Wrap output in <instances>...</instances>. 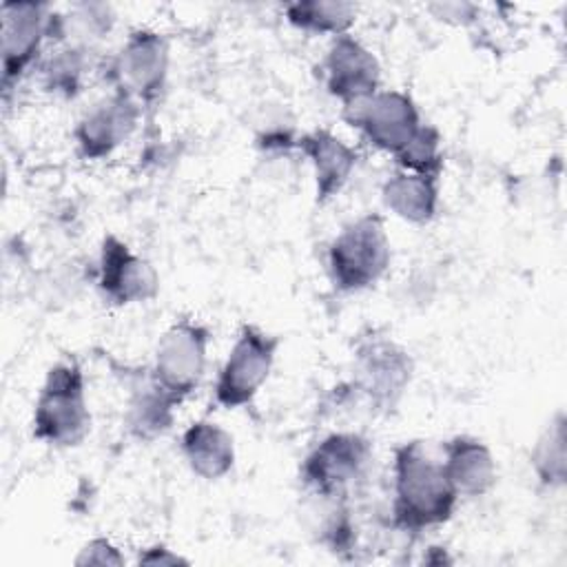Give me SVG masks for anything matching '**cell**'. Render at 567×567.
Wrapping results in <instances>:
<instances>
[{
	"label": "cell",
	"mask_w": 567,
	"mask_h": 567,
	"mask_svg": "<svg viewBox=\"0 0 567 567\" xmlns=\"http://www.w3.org/2000/svg\"><path fill=\"white\" fill-rule=\"evenodd\" d=\"M394 162L399 171L439 179L443 171L441 133L430 124H421L412 140L394 155Z\"/></svg>",
	"instance_id": "23"
},
{
	"label": "cell",
	"mask_w": 567,
	"mask_h": 567,
	"mask_svg": "<svg viewBox=\"0 0 567 567\" xmlns=\"http://www.w3.org/2000/svg\"><path fill=\"white\" fill-rule=\"evenodd\" d=\"M113 11L102 2H84L71 7L66 16H51L49 38L60 44L91 49L97 40H102L113 27Z\"/></svg>",
	"instance_id": "19"
},
{
	"label": "cell",
	"mask_w": 567,
	"mask_h": 567,
	"mask_svg": "<svg viewBox=\"0 0 567 567\" xmlns=\"http://www.w3.org/2000/svg\"><path fill=\"white\" fill-rule=\"evenodd\" d=\"M567 434H565V416L558 412L549 425L543 430L538 441L534 443L529 463L540 481V485L554 489L563 487L567 478Z\"/></svg>",
	"instance_id": "21"
},
{
	"label": "cell",
	"mask_w": 567,
	"mask_h": 567,
	"mask_svg": "<svg viewBox=\"0 0 567 567\" xmlns=\"http://www.w3.org/2000/svg\"><path fill=\"white\" fill-rule=\"evenodd\" d=\"M295 146L312 166L317 202L326 204L337 197L357 166V151L328 128H315L301 135Z\"/></svg>",
	"instance_id": "14"
},
{
	"label": "cell",
	"mask_w": 567,
	"mask_h": 567,
	"mask_svg": "<svg viewBox=\"0 0 567 567\" xmlns=\"http://www.w3.org/2000/svg\"><path fill=\"white\" fill-rule=\"evenodd\" d=\"M210 332L195 319H177L155 346L151 379L179 403L195 392L206 370Z\"/></svg>",
	"instance_id": "7"
},
{
	"label": "cell",
	"mask_w": 567,
	"mask_h": 567,
	"mask_svg": "<svg viewBox=\"0 0 567 567\" xmlns=\"http://www.w3.org/2000/svg\"><path fill=\"white\" fill-rule=\"evenodd\" d=\"M142 109L144 106L135 97L120 89H113L89 106L73 131L80 157L97 162L115 153L137 128Z\"/></svg>",
	"instance_id": "11"
},
{
	"label": "cell",
	"mask_w": 567,
	"mask_h": 567,
	"mask_svg": "<svg viewBox=\"0 0 567 567\" xmlns=\"http://www.w3.org/2000/svg\"><path fill=\"white\" fill-rule=\"evenodd\" d=\"M51 9L44 2H4L2 18V91L4 95L24 78L49 40Z\"/></svg>",
	"instance_id": "10"
},
{
	"label": "cell",
	"mask_w": 567,
	"mask_h": 567,
	"mask_svg": "<svg viewBox=\"0 0 567 567\" xmlns=\"http://www.w3.org/2000/svg\"><path fill=\"white\" fill-rule=\"evenodd\" d=\"M33 436L51 447H75L91 430L86 381L75 359L55 363L33 405Z\"/></svg>",
	"instance_id": "2"
},
{
	"label": "cell",
	"mask_w": 567,
	"mask_h": 567,
	"mask_svg": "<svg viewBox=\"0 0 567 567\" xmlns=\"http://www.w3.org/2000/svg\"><path fill=\"white\" fill-rule=\"evenodd\" d=\"M95 286L104 301L113 306H133L157 297L159 277L144 257L128 248L126 241L106 235L100 246Z\"/></svg>",
	"instance_id": "12"
},
{
	"label": "cell",
	"mask_w": 567,
	"mask_h": 567,
	"mask_svg": "<svg viewBox=\"0 0 567 567\" xmlns=\"http://www.w3.org/2000/svg\"><path fill=\"white\" fill-rule=\"evenodd\" d=\"M277 348L279 339L275 334H268L255 323H244L224 365L219 368L213 390L215 403L226 410L248 405L268 381L277 359Z\"/></svg>",
	"instance_id": "5"
},
{
	"label": "cell",
	"mask_w": 567,
	"mask_h": 567,
	"mask_svg": "<svg viewBox=\"0 0 567 567\" xmlns=\"http://www.w3.org/2000/svg\"><path fill=\"white\" fill-rule=\"evenodd\" d=\"M177 399L164 392L148 374V381L135 388L128 410H126V427L140 441H153L171 430Z\"/></svg>",
	"instance_id": "18"
},
{
	"label": "cell",
	"mask_w": 567,
	"mask_h": 567,
	"mask_svg": "<svg viewBox=\"0 0 567 567\" xmlns=\"http://www.w3.org/2000/svg\"><path fill=\"white\" fill-rule=\"evenodd\" d=\"M343 120L374 148L392 157L412 140L423 124L414 100L403 91H377L374 95L341 109Z\"/></svg>",
	"instance_id": "8"
},
{
	"label": "cell",
	"mask_w": 567,
	"mask_h": 567,
	"mask_svg": "<svg viewBox=\"0 0 567 567\" xmlns=\"http://www.w3.org/2000/svg\"><path fill=\"white\" fill-rule=\"evenodd\" d=\"M381 199L399 219L410 224H427L439 210V179L396 171L385 179Z\"/></svg>",
	"instance_id": "17"
},
{
	"label": "cell",
	"mask_w": 567,
	"mask_h": 567,
	"mask_svg": "<svg viewBox=\"0 0 567 567\" xmlns=\"http://www.w3.org/2000/svg\"><path fill=\"white\" fill-rule=\"evenodd\" d=\"M390 257L383 219L363 215L346 224L328 246V272L339 292H361L385 275Z\"/></svg>",
	"instance_id": "3"
},
{
	"label": "cell",
	"mask_w": 567,
	"mask_h": 567,
	"mask_svg": "<svg viewBox=\"0 0 567 567\" xmlns=\"http://www.w3.org/2000/svg\"><path fill=\"white\" fill-rule=\"evenodd\" d=\"M321 69L326 89L341 109L381 91L379 60L350 33L332 38Z\"/></svg>",
	"instance_id": "13"
},
{
	"label": "cell",
	"mask_w": 567,
	"mask_h": 567,
	"mask_svg": "<svg viewBox=\"0 0 567 567\" xmlns=\"http://www.w3.org/2000/svg\"><path fill=\"white\" fill-rule=\"evenodd\" d=\"M430 11L436 18L454 24H465L476 18V7L470 2H443V4L439 2V4H430Z\"/></svg>",
	"instance_id": "25"
},
{
	"label": "cell",
	"mask_w": 567,
	"mask_h": 567,
	"mask_svg": "<svg viewBox=\"0 0 567 567\" xmlns=\"http://www.w3.org/2000/svg\"><path fill=\"white\" fill-rule=\"evenodd\" d=\"M168 42L153 29H135L111 62L113 89L135 97L142 106L159 100L168 78Z\"/></svg>",
	"instance_id": "9"
},
{
	"label": "cell",
	"mask_w": 567,
	"mask_h": 567,
	"mask_svg": "<svg viewBox=\"0 0 567 567\" xmlns=\"http://www.w3.org/2000/svg\"><path fill=\"white\" fill-rule=\"evenodd\" d=\"M286 20L306 33L315 35H346L357 20V7L341 0H301L286 4Z\"/></svg>",
	"instance_id": "20"
},
{
	"label": "cell",
	"mask_w": 567,
	"mask_h": 567,
	"mask_svg": "<svg viewBox=\"0 0 567 567\" xmlns=\"http://www.w3.org/2000/svg\"><path fill=\"white\" fill-rule=\"evenodd\" d=\"M182 454L195 476L217 481L235 465V441L219 423L202 419L184 430Z\"/></svg>",
	"instance_id": "16"
},
{
	"label": "cell",
	"mask_w": 567,
	"mask_h": 567,
	"mask_svg": "<svg viewBox=\"0 0 567 567\" xmlns=\"http://www.w3.org/2000/svg\"><path fill=\"white\" fill-rule=\"evenodd\" d=\"M441 461H434L421 441H405L392 463V525L401 532H423L447 523L456 507Z\"/></svg>",
	"instance_id": "1"
},
{
	"label": "cell",
	"mask_w": 567,
	"mask_h": 567,
	"mask_svg": "<svg viewBox=\"0 0 567 567\" xmlns=\"http://www.w3.org/2000/svg\"><path fill=\"white\" fill-rule=\"evenodd\" d=\"M441 465L458 498L485 496L496 483V461L489 447L467 434H458L445 443Z\"/></svg>",
	"instance_id": "15"
},
{
	"label": "cell",
	"mask_w": 567,
	"mask_h": 567,
	"mask_svg": "<svg viewBox=\"0 0 567 567\" xmlns=\"http://www.w3.org/2000/svg\"><path fill=\"white\" fill-rule=\"evenodd\" d=\"M140 565H186L188 560L182 558L179 554H175L173 549H168L166 545H153V547H146L140 558H137Z\"/></svg>",
	"instance_id": "26"
},
{
	"label": "cell",
	"mask_w": 567,
	"mask_h": 567,
	"mask_svg": "<svg viewBox=\"0 0 567 567\" xmlns=\"http://www.w3.org/2000/svg\"><path fill=\"white\" fill-rule=\"evenodd\" d=\"M75 565H113V567H122L124 565V556L120 554V549L109 540V538H91L75 556L73 560Z\"/></svg>",
	"instance_id": "24"
},
{
	"label": "cell",
	"mask_w": 567,
	"mask_h": 567,
	"mask_svg": "<svg viewBox=\"0 0 567 567\" xmlns=\"http://www.w3.org/2000/svg\"><path fill=\"white\" fill-rule=\"evenodd\" d=\"M372 461L370 441L357 432H332L303 458L299 476L308 492L334 503L365 478Z\"/></svg>",
	"instance_id": "4"
},
{
	"label": "cell",
	"mask_w": 567,
	"mask_h": 567,
	"mask_svg": "<svg viewBox=\"0 0 567 567\" xmlns=\"http://www.w3.org/2000/svg\"><path fill=\"white\" fill-rule=\"evenodd\" d=\"M412 357L405 348L385 334L370 332L354 348L352 388L372 410L390 412L405 394L412 379Z\"/></svg>",
	"instance_id": "6"
},
{
	"label": "cell",
	"mask_w": 567,
	"mask_h": 567,
	"mask_svg": "<svg viewBox=\"0 0 567 567\" xmlns=\"http://www.w3.org/2000/svg\"><path fill=\"white\" fill-rule=\"evenodd\" d=\"M89 53L91 49L71 44H62L60 49L51 51V55L40 64L44 89L64 97L78 95L89 71Z\"/></svg>",
	"instance_id": "22"
}]
</instances>
